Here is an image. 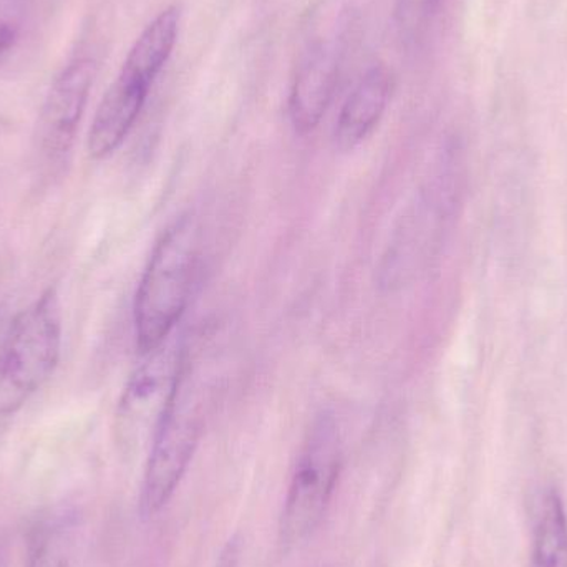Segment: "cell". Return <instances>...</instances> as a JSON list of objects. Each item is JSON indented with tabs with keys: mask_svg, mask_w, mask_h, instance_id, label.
Here are the masks:
<instances>
[{
	"mask_svg": "<svg viewBox=\"0 0 567 567\" xmlns=\"http://www.w3.org/2000/svg\"><path fill=\"white\" fill-rule=\"evenodd\" d=\"M202 228L192 213L159 236L146 262L133 306L140 355L168 342L188 309L202 265Z\"/></svg>",
	"mask_w": 567,
	"mask_h": 567,
	"instance_id": "6da1fadb",
	"label": "cell"
},
{
	"mask_svg": "<svg viewBox=\"0 0 567 567\" xmlns=\"http://www.w3.org/2000/svg\"><path fill=\"white\" fill-rule=\"evenodd\" d=\"M208 389L186 349L175 393L152 436L140 495L143 518H153L168 505L188 472L205 429Z\"/></svg>",
	"mask_w": 567,
	"mask_h": 567,
	"instance_id": "7a4b0ae2",
	"label": "cell"
},
{
	"mask_svg": "<svg viewBox=\"0 0 567 567\" xmlns=\"http://www.w3.org/2000/svg\"><path fill=\"white\" fill-rule=\"evenodd\" d=\"M62 313L55 289L45 290L10 326L0 352V415H10L42 389L59 365Z\"/></svg>",
	"mask_w": 567,
	"mask_h": 567,
	"instance_id": "3957f363",
	"label": "cell"
},
{
	"mask_svg": "<svg viewBox=\"0 0 567 567\" xmlns=\"http://www.w3.org/2000/svg\"><path fill=\"white\" fill-rule=\"evenodd\" d=\"M342 470V440L332 413L317 416L297 456L284 499L279 542L290 551L319 528Z\"/></svg>",
	"mask_w": 567,
	"mask_h": 567,
	"instance_id": "277c9868",
	"label": "cell"
},
{
	"mask_svg": "<svg viewBox=\"0 0 567 567\" xmlns=\"http://www.w3.org/2000/svg\"><path fill=\"white\" fill-rule=\"evenodd\" d=\"M185 353L183 343L166 342L142 355L116 412V432L123 445L133 449L143 439H152L175 393Z\"/></svg>",
	"mask_w": 567,
	"mask_h": 567,
	"instance_id": "5b68a950",
	"label": "cell"
},
{
	"mask_svg": "<svg viewBox=\"0 0 567 567\" xmlns=\"http://www.w3.org/2000/svg\"><path fill=\"white\" fill-rule=\"evenodd\" d=\"M95 75V60H72L47 93L39 120V152L52 168L63 165L70 155Z\"/></svg>",
	"mask_w": 567,
	"mask_h": 567,
	"instance_id": "8992f818",
	"label": "cell"
},
{
	"mask_svg": "<svg viewBox=\"0 0 567 567\" xmlns=\"http://www.w3.org/2000/svg\"><path fill=\"white\" fill-rule=\"evenodd\" d=\"M340 52L320 43L307 55L290 90L289 115L300 135L312 133L322 122L339 83Z\"/></svg>",
	"mask_w": 567,
	"mask_h": 567,
	"instance_id": "52a82bcc",
	"label": "cell"
},
{
	"mask_svg": "<svg viewBox=\"0 0 567 567\" xmlns=\"http://www.w3.org/2000/svg\"><path fill=\"white\" fill-rule=\"evenodd\" d=\"M150 86L122 72L103 96L89 133V153L102 159L122 146L145 109Z\"/></svg>",
	"mask_w": 567,
	"mask_h": 567,
	"instance_id": "ba28073f",
	"label": "cell"
},
{
	"mask_svg": "<svg viewBox=\"0 0 567 567\" xmlns=\"http://www.w3.org/2000/svg\"><path fill=\"white\" fill-rule=\"evenodd\" d=\"M392 90V76L383 65H375L357 83L340 110L336 125V143L343 152L359 146L373 132L383 113Z\"/></svg>",
	"mask_w": 567,
	"mask_h": 567,
	"instance_id": "9c48e42d",
	"label": "cell"
},
{
	"mask_svg": "<svg viewBox=\"0 0 567 567\" xmlns=\"http://www.w3.org/2000/svg\"><path fill=\"white\" fill-rule=\"evenodd\" d=\"M179 17L178 7L163 10L133 43L120 72L152 89L178 42Z\"/></svg>",
	"mask_w": 567,
	"mask_h": 567,
	"instance_id": "30bf717a",
	"label": "cell"
},
{
	"mask_svg": "<svg viewBox=\"0 0 567 567\" xmlns=\"http://www.w3.org/2000/svg\"><path fill=\"white\" fill-rule=\"evenodd\" d=\"M529 567H567V515L555 489L543 496L536 513Z\"/></svg>",
	"mask_w": 567,
	"mask_h": 567,
	"instance_id": "8fae6325",
	"label": "cell"
},
{
	"mask_svg": "<svg viewBox=\"0 0 567 567\" xmlns=\"http://www.w3.org/2000/svg\"><path fill=\"white\" fill-rule=\"evenodd\" d=\"M70 536L62 525L35 529L30 546L29 567H69Z\"/></svg>",
	"mask_w": 567,
	"mask_h": 567,
	"instance_id": "7c38bea8",
	"label": "cell"
},
{
	"mask_svg": "<svg viewBox=\"0 0 567 567\" xmlns=\"http://www.w3.org/2000/svg\"><path fill=\"white\" fill-rule=\"evenodd\" d=\"M442 0H399L395 20L400 35L406 42H415L425 33Z\"/></svg>",
	"mask_w": 567,
	"mask_h": 567,
	"instance_id": "4fadbf2b",
	"label": "cell"
},
{
	"mask_svg": "<svg viewBox=\"0 0 567 567\" xmlns=\"http://www.w3.org/2000/svg\"><path fill=\"white\" fill-rule=\"evenodd\" d=\"M32 0H0V60L19 42Z\"/></svg>",
	"mask_w": 567,
	"mask_h": 567,
	"instance_id": "5bb4252c",
	"label": "cell"
},
{
	"mask_svg": "<svg viewBox=\"0 0 567 567\" xmlns=\"http://www.w3.org/2000/svg\"><path fill=\"white\" fill-rule=\"evenodd\" d=\"M239 561H241V539L239 536H233L219 553L215 567H238Z\"/></svg>",
	"mask_w": 567,
	"mask_h": 567,
	"instance_id": "9a60e30c",
	"label": "cell"
}]
</instances>
